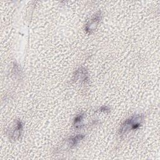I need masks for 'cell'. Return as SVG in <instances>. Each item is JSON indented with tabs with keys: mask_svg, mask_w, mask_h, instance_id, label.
<instances>
[{
	"mask_svg": "<svg viewBox=\"0 0 160 160\" xmlns=\"http://www.w3.org/2000/svg\"><path fill=\"white\" fill-rule=\"evenodd\" d=\"M101 19V12H98L96 13L91 19L86 24L84 29L87 33H92L96 29Z\"/></svg>",
	"mask_w": 160,
	"mask_h": 160,
	"instance_id": "cell-3",
	"label": "cell"
},
{
	"mask_svg": "<svg viewBox=\"0 0 160 160\" xmlns=\"http://www.w3.org/2000/svg\"><path fill=\"white\" fill-rule=\"evenodd\" d=\"M144 118L142 114H134L125 120L119 129V136H122L131 131L139 129L143 122Z\"/></svg>",
	"mask_w": 160,
	"mask_h": 160,
	"instance_id": "cell-1",
	"label": "cell"
},
{
	"mask_svg": "<svg viewBox=\"0 0 160 160\" xmlns=\"http://www.w3.org/2000/svg\"><path fill=\"white\" fill-rule=\"evenodd\" d=\"M22 128V122L19 119L15 120L13 125H12L11 127H10V129L8 130V136H9V138L14 141L18 140L21 135Z\"/></svg>",
	"mask_w": 160,
	"mask_h": 160,
	"instance_id": "cell-2",
	"label": "cell"
},
{
	"mask_svg": "<svg viewBox=\"0 0 160 160\" xmlns=\"http://www.w3.org/2000/svg\"><path fill=\"white\" fill-rule=\"evenodd\" d=\"M84 138V135L83 134H78L76 136L70 137L67 141L68 148L70 149L74 148L81 140L83 139Z\"/></svg>",
	"mask_w": 160,
	"mask_h": 160,
	"instance_id": "cell-4",
	"label": "cell"
},
{
	"mask_svg": "<svg viewBox=\"0 0 160 160\" xmlns=\"http://www.w3.org/2000/svg\"><path fill=\"white\" fill-rule=\"evenodd\" d=\"M84 118V114L80 113L78 114L74 119V126L76 129H81L82 126V120Z\"/></svg>",
	"mask_w": 160,
	"mask_h": 160,
	"instance_id": "cell-5",
	"label": "cell"
}]
</instances>
